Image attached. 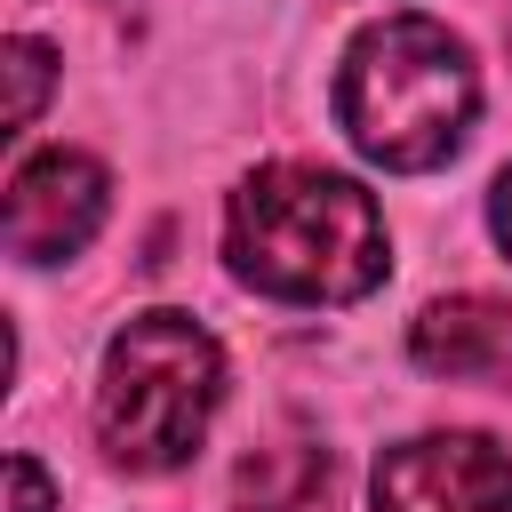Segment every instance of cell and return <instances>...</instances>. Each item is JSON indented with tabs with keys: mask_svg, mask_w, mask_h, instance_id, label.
Listing matches in <instances>:
<instances>
[{
	"mask_svg": "<svg viewBox=\"0 0 512 512\" xmlns=\"http://www.w3.org/2000/svg\"><path fill=\"white\" fill-rule=\"evenodd\" d=\"M8 80H16V104H8V120H16V136L40 120V96H48V48L40 40H8Z\"/></svg>",
	"mask_w": 512,
	"mask_h": 512,
	"instance_id": "cell-8",
	"label": "cell"
},
{
	"mask_svg": "<svg viewBox=\"0 0 512 512\" xmlns=\"http://www.w3.org/2000/svg\"><path fill=\"white\" fill-rule=\"evenodd\" d=\"M8 472H16V512H48V480H40V464H32V456H16Z\"/></svg>",
	"mask_w": 512,
	"mask_h": 512,
	"instance_id": "cell-9",
	"label": "cell"
},
{
	"mask_svg": "<svg viewBox=\"0 0 512 512\" xmlns=\"http://www.w3.org/2000/svg\"><path fill=\"white\" fill-rule=\"evenodd\" d=\"M480 104L472 56L448 24L432 16H384L352 40L344 72H336V120L360 144V160L376 168H440L464 144V120Z\"/></svg>",
	"mask_w": 512,
	"mask_h": 512,
	"instance_id": "cell-2",
	"label": "cell"
},
{
	"mask_svg": "<svg viewBox=\"0 0 512 512\" xmlns=\"http://www.w3.org/2000/svg\"><path fill=\"white\" fill-rule=\"evenodd\" d=\"M104 224V168L88 152H40L8 176V256L56 264Z\"/></svg>",
	"mask_w": 512,
	"mask_h": 512,
	"instance_id": "cell-5",
	"label": "cell"
},
{
	"mask_svg": "<svg viewBox=\"0 0 512 512\" xmlns=\"http://www.w3.org/2000/svg\"><path fill=\"white\" fill-rule=\"evenodd\" d=\"M224 392V360L216 336L184 312H136L112 344H104V376H96V440L128 464V472H168L200 448L208 416Z\"/></svg>",
	"mask_w": 512,
	"mask_h": 512,
	"instance_id": "cell-3",
	"label": "cell"
},
{
	"mask_svg": "<svg viewBox=\"0 0 512 512\" xmlns=\"http://www.w3.org/2000/svg\"><path fill=\"white\" fill-rule=\"evenodd\" d=\"M408 352L432 376H512V304L448 296L408 328Z\"/></svg>",
	"mask_w": 512,
	"mask_h": 512,
	"instance_id": "cell-6",
	"label": "cell"
},
{
	"mask_svg": "<svg viewBox=\"0 0 512 512\" xmlns=\"http://www.w3.org/2000/svg\"><path fill=\"white\" fill-rule=\"evenodd\" d=\"M488 216H496V240L512 248V168L496 176V200H488Z\"/></svg>",
	"mask_w": 512,
	"mask_h": 512,
	"instance_id": "cell-10",
	"label": "cell"
},
{
	"mask_svg": "<svg viewBox=\"0 0 512 512\" xmlns=\"http://www.w3.org/2000/svg\"><path fill=\"white\" fill-rule=\"evenodd\" d=\"M376 512H512V456L480 432H424L376 456Z\"/></svg>",
	"mask_w": 512,
	"mask_h": 512,
	"instance_id": "cell-4",
	"label": "cell"
},
{
	"mask_svg": "<svg viewBox=\"0 0 512 512\" xmlns=\"http://www.w3.org/2000/svg\"><path fill=\"white\" fill-rule=\"evenodd\" d=\"M240 512H336V456L312 432H272L232 472Z\"/></svg>",
	"mask_w": 512,
	"mask_h": 512,
	"instance_id": "cell-7",
	"label": "cell"
},
{
	"mask_svg": "<svg viewBox=\"0 0 512 512\" xmlns=\"http://www.w3.org/2000/svg\"><path fill=\"white\" fill-rule=\"evenodd\" d=\"M232 272L288 304H352L384 280V216L376 200L312 160H272L232 192L224 216Z\"/></svg>",
	"mask_w": 512,
	"mask_h": 512,
	"instance_id": "cell-1",
	"label": "cell"
}]
</instances>
